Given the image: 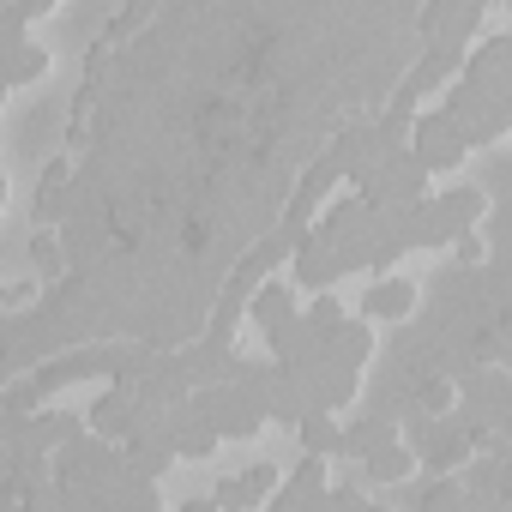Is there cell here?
Masks as SVG:
<instances>
[{
	"mask_svg": "<svg viewBox=\"0 0 512 512\" xmlns=\"http://www.w3.org/2000/svg\"><path fill=\"white\" fill-rule=\"evenodd\" d=\"M410 446H398V440H386V446H374L368 458H362V470H368V482H398V476H410Z\"/></svg>",
	"mask_w": 512,
	"mask_h": 512,
	"instance_id": "277c9868",
	"label": "cell"
},
{
	"mask_svg": "<svg viewBox=\"0 0 512 512\" xmlns=\"http://www.w3.org/2000/svg\"><path fill=\"white\" fill-rule=\"evenodd\" d=\"M290 266H296L290 278H296L302 290H332V284L344 278V272H338V253H332V241H320L314 229H302V235H296V260H290Z\"/></svg>",
	"mask_w": 512,
	"mask_h": 512,
	"instance_id": "7a4b0ae2",
	"label": "cell"
},
{
	"mask_svg": "<svg viewBox=\"0 0 512 512\" xmlns=\"http://www.w3.org/2000/svg\"><path fill=\"white\" fill-rule=\"evenodd\" d=\"M422 404H428L434 416H446V404H452V392H446V380H428V386H422Z\"/></svg>",
	"mask_w": 512,
	"mask_h": 512,
	"instance_id": "52a82bcc",
	"label": "cell"
},
{
	"mask_svg": "<svg viewBox=\"0 0 512 512\" xmlns=\"http://www.w3.org/2000/svg\"><path fill=\"white\" fill-rule=\"evenodd\" d=\"M416 308V284L410 278H392V272H380V284L362 296V314L368 320H404Z\"/></svg>",
	"mask_w": 512,
	"mask_h": 512,
	"instance_id": "3957f363",
	"label": "cell"
},
{
	"mask_svg": "<svg viewBox=\"0 0 512 512\" xmlns=\"http://www.w3.org/2000/svg\"><path fill=\"white\" fill-rule=\"evenodd\" d=\"M37 260H43V278H55V272H61V247H55L49 235H37Z\"/></svg>",
	"mask_w": 512,
	"mask_h": 512,
	"instance_id": "ba28073f",
	"label": "cell"
},
{
	"mask_svg": "<svg viewBox=\"0 0 512 512\" xmlns=\"http://www.w3.org/2000/svg\"><path fill=\"white\" fill-rule=\"evenodd\" d=\"M404 151L428 169V175H440V169H458L464 163V133H458V121L440 109V115H416L410 121V133H404Z\"/></svg>",
	"mask_w": 512,
	"mask_h": 512,
	"instance_id": "6da1fadb",
	"label": "cell"
},
{
	"mask_svg": "<svg viewBox=\"0 0 512 512\" xmlns=\"http://www.w3.org/2000/svg\"><path fill=\"white\" fill-rule=\"evenodd\" d=\"M308 494H326V464H320L314 452L302 458V470H296V482L284 488V500H308Z\"/></svg>",
	"mask_w": 512,
	"mask_h": 512,
	"instance_id": "5b68a950",
	"label": "cell"
},
{
	"mask_svg": "<svg viewBox=\"0 0 512 512\" xmlns=\"http://www.w3.org/2000/svg\"><path fill=\"white\" fill-rule=\"evenodd\" d=\"M43 73H49V49H37V43H31V49H19V55H13V85L43 79Z\"/></svg>",
	"mask_w": 512,
	"mask_h": 512,
	"instance_id": "8992f818",
	"label": "cell"
},
{
	"mask_svg": "<svg viewBox=\"0 0 512 512\" xmlns=\"http://www.w3.org/2000/svg\"><path fill=\"white\" fill-rule=\"evenodd\" d=\"M31 296H37V284H13V290H7V308H19V302H31Z\"/></svg>",
	"mask_w": 512,
	"mask_h": 512,
	"instance_id": "9c48e42d",
	"label": "cell"
}]
</instances>
